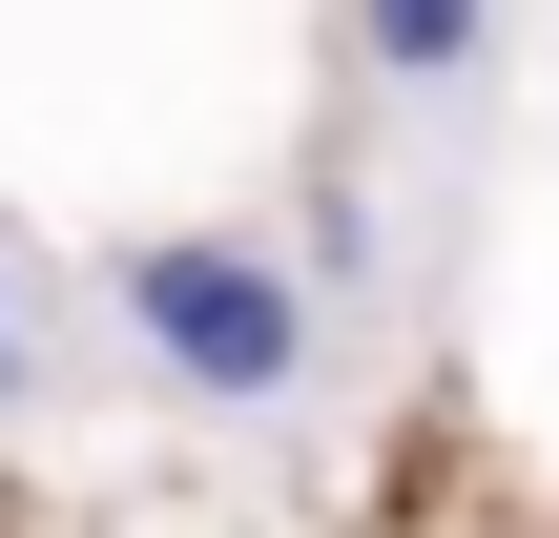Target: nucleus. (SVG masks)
I'll return each instance as SVG.
<instances>
[{
	"label": "nucleus",
	"mask_w": 559,
	"mask_h": 538,
	"mask_svg": "<svg viewBox=\"0 0 559 538\" xmlns=\"http://www.w3.org/2000/svg\"><path fill=\"white\" fill-rule=\"evenodd\" d=\"M124 332H145L166 394H207V415H270V394L311 373V290H290V249H249V228H145V249H124Z\"/></svg>",
	"instance_id": "nucleus-1"
},
{
	"label": "nucleus",
	"mask_w": 559,
	"mask_h": 538,
	"mask_svg": "<svg viewBox=\"0 0 559 538\" xmlns=\"http://www.w3.org/2000/svg\"><path fill=\"white\" fill-rule=\"evenodd\" d=\"M477 21H498V0H353V41H373L394 83H456V62H477Z\"/></svg>",
	"instance_id": "nucleus-2"
},
{
	"label": "nucleus",
	"mask_w": 559,
	"mask_h": 538,
	"mask_svg": "<svg viewBox=\"0 0 559 538\" xmlns=\"http://www.w3.org/2000/svg\"><path fill=\"white\" fill-rule=\"evenodd\" d=\"M0 373H21V290H0Z\"/></svg>",
	"instance_id": "nucleus-3"
}]
</instances>
